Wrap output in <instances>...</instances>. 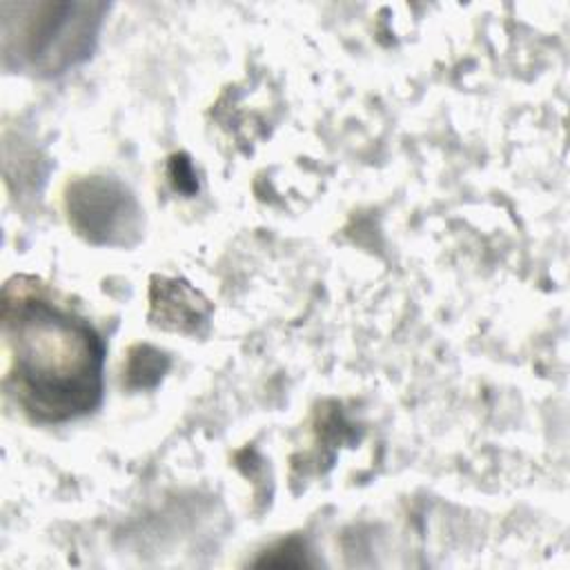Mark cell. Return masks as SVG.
<instances>
[{
  "mask_svg": "<svg viewBox=\"0 0 570 570\" xmlns=\"http://www.w3.org/2000/svg\"><path fill=\"white\" fill-rule=\"evenodd\" d=\"M2 336L9 350L4 385L31 419L60 423L98 405L102 343L82 318L31 287L7 285Z\"/></svg>",
  "mask_w": 570,
  "mask_h": 570,
  "instance_id": "obj_1",
  "label": "cell"
},
{
  "mask_svg": "<svg viewBox=\"0 0 570 570\" xmlns=\"http://www.w3.org/2000/svg\"><path fill=\"white\" fill-rule=\"evenodd\" d=\"M102 2H0L2 65L31 76H58L82 62L105 16Z\"/></svg>",
  "mask_w": 570,
  "mask_h": 570,
  "instance_id": "obj_2",
  "label": "cell"
},
{
  "mask_svg": "<svg viewBox=\"0 0 570 570\" xmlns=\"http://www.w3.org/2000/svg\"><path fill=\"white\" fill-rule=\"evenodd\" d=\"M65 207L71 227L94 245L129 247L140 238L142 212L116 178H76L67 187Z\"/></svg>",
  "mask_w": 570,
  "mask_h": 570,
  "instance_id": "obj_3",
  "label": "cell"
},
{
  "mask_svg": "<svg viewBox=\"0 0 570 570\" xmlns=\"http://www.w3.org/2000/svg\"><path fill=\"white\" fill-rule=\"evenodd\" d=\"M154 292H158V296L151 298V316L158 314L160 318L156 323L174 330H187L205 321L207 301L200 298V294L194 292L187 283L163 278L158 285H154Z\"/></svg>",
  "mask_w": 570,
  "mask_h": 570,
  "instance_id": "obj_4",
  "label": "cell"
},
{
  "mask_svg": "<svg viewBox=\"0 0 570 570\" xmlns=\"http://www.w3.org/2000/svg\"><path fill=\"white\" fill-rule=\"evenodd\" d=\"M169 361L165 358L163 352L149 347V345H136L129 352V361H127V385L129 387H151L156 385L163 374L167 372Z\"/></svg>",
  "mask_w": 570,
  "mask_h": 570,
  "instance_id": "obj_5",
  "label": "cell"
}]
</instances>
